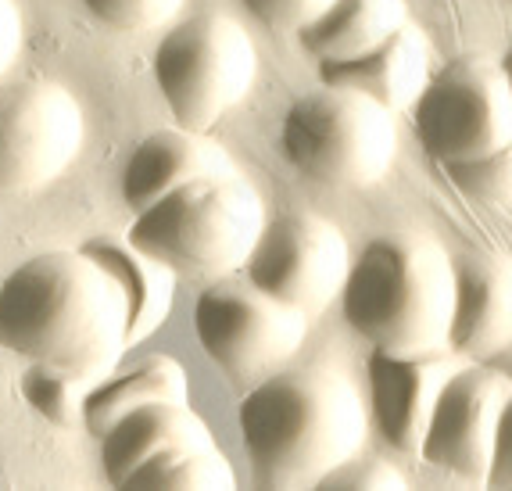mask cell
<instances>
[{
    "mask_svg": "<svg viewBox=\"0 0 512 491\" xmlns=\"http://www.w3.org/2000/svg\"><path fill=\"white\" fill-rule=\"evenodd\" d=\"M129 345V298L104 262L43 251L0 284V348L29 362L97 380L115 373Z\"/></svg>",
    "mask_w": 512,
    "mask_h": 491,
    "instance_id": "6da1fadb",
    "label": "cell"
},
{
    "mask_svg": "<svg viewBox=\"0 0 512 491\" xmlns=\"http://www.w3.org/2000/svg\"><path fill=\"white\" fill-rule=\"evenodd\" d=\"M237 423L262 488H316L366 441L359 391L330 366L269 373L244 395Z\"/></svg>",
    "mask_w": 512,
    "mask_h": 491,
    "instance_id": "7a4b0ae2",
    "label": "cell"
},
{
    "mask_svg": "<svg viewBox=\"0 0 512 491\" xmlns=\"http://www.w3.org/2000/svg\"><path fill=\"white\" fill-rule=\"evenodd\" d=\"M341 305L351 330L380 352H437L452 334L455 266L423 233H380L351 262Z\"/></svg>",
    "mask_w": 512,
    "mask_h": 491,
    "instance_id": "3957f363",
    "label": "cell"
},
{
    "mask_svg": "<svg viewBox=\"0 0 512 491\" xmlns=\"http://www.w3.org/2000/svg\"><path fill=\"white\" fill-rule=\"evenodd\" d=\"M265 230L258 194L240 176L194 180L137 212L129 244L176 273L226 276L248 266Z\"/></svg>",
    "mask_w": 512,
    "mask_h": 491,
    "instance_id": "277c9868",
    "label": "cell"
},
{
    "mask_svg": "<svg viewBox=\"0 0 512 491\" xmlns=\"http://www.w3.org/2000/svg\"><path fill=\"white\" fill-rule=\"evenodd\" d=\"M280 147L305 180L323 187H366L394 162V112L355 90H312L283 115Z\"/></svg>",
    "mask_w": 512,
    "mask_h": 491,
    "instance_id": "5b68a950",
    "label": "cell"
},
{
    "mask_svg": "<svg viewBox=\"0 0 512 491\" xmlns=\"http://www.w3.org/2000/svg\"><path fill=\"white\" fill-rule=\"evenodd\" d=\"M255 44L226 15H197L162 36L154 79L183 130L205 133L255 87Z\"/></svg>",
    "mask_w": 512,
    "mask_h": 491,
    "instance_id": "8992f818",
    "label": "cell"
},
{
    "mask_svg": "<svg viewBox=\"0 0 512 491\" xmlns=\"http://www.w3.org/2000/svg\"><path fill=\"white\" fill-rule=\"evenodd\" d=\"M194 330L205 355L233 384H258L305 345L308 316L251 280L219 276L197 298Z\"/></svg>",
    "mask_w": 512,
    "mask_h": 491,
    "instance_id": "52a82bcc",
    "label": "cell"
},
{
    "mask_svg": "<svg viewBox=\"0 0 512 491\" xmlns=\"http://www.w3.org/2000/svg\"><path fill=\"white\" fill-rule=\"evenodd\" d=\"M412 126L441 165L470 162L512 140V90L502 61L459 58L444 65L412 104Z\"/></svg>",
    "mask_w": 512,
    "mask_h": 491,
    "instance_id": "ba28073f",
    "label": "cell"
},
{
    "mask_svg": "<svg viewBox=\"0 0 512 491\" xmlns=\"http://www.w3.org/2000/svg\"><path fill=\"white\" fill-rule=\"evenodd\" d=\"M83 147L76 97L47 79L0 87V190H33L72 165Z\"/></svg>",
    "mask_w": 512,
    "mask_h": 491,
    "instance_id": "9c48e42d",
    "label": "cell"
},
{
    "mask_svg": "<svg viewBox=\"0 0 512 491\" xmlns=\"http://www.w3.org/2000/svg\"><path fill=\"white\" fill-rule=\"evenodd\" d=\"M351 255L344 233L308 212L265 223L248 259V280L276 302L316 316L344 291Z\"/></svg>",
    "mask_w": 512,
    "mask_h": 491,
    "instance_id": "30bf717a",
    "label": "cell"
},
{
    "mask_svg": "<svg viewBox=\"0 0 512 491\" xmlns=\"http://www.w3.org/2000/svg\"><path fill=\"white\" fill-rule=\"evenodd\" d=\"M509 395V380L498 377L491 366H459L437 398L419 456L459 481L487 484L498 420Z\"/></svg>",
    "mask_w": 512,
    "mask_h": 491,
    "instance_id": "8fae6325",
    "label": "cell"
},
{
    "mask_svg": "<svg viewBox=\"0 0 512 491\" xmlns=\"http://www.w3.org/2000/svg\"><path fill=\"white\" fill-rule=\"evenodd\" d=\"M366 370L376 431L394 452H419L437 398L459 370L455 352L437 348L423 355H391L373 348Z\"/></svg>",
    "mask_w": 512,
    "mask_h": 491,
    "instance_id": "7c38bea8",
    "label": "cell"
},
{
    "mask_svg": "<svg viewBox=\"0 0 512 491\" xmlns=\"http://www.w3.org/2000/svg\"><path fill=\"white\" fill-rule=\"evenodd\" d=\"M455 312L448 345L466 359H487L512 341V259L470 251L452 259Z\"/></svg>",
    "mask_w": 512,
    "mask_h": 491,
    "instance_id": "4fadbf2b",
    "label": "cell"
},
{
    "mask_svg": "<svg viewBox=\"0 0 512 491\" xmlns=\"http://www.w3.org/2000/svg\"><path fill=\"white\" fill-rule=\"evenodd\" d=\"M222 176H237V165L222 144L194 130H158L133 147L122 173V198L133 212H144L187 183Z\"/></svg>",
    "mask_w": 512,
    "mask_h": 491,
    "instance_id": "5bb4252c",
    "label": "cell"
},
{
    "mask_svg": "<svg viewBox=\"0 0 512 491\" xmlns=\"http://www.w3.org/2000/svg\"><path fill=\"white\" fill-rule=\"evenodd\" d=\"M323 87L355 90L369 101L384 104L387 112H405L419 101L430 83V51L423 33L402 26L394 36L359 58L319 61Z\"/></svg>",
    "mask_w": 512,
    "mask_h": 491,
    "instance_id": "9a60e30c",
    "label": "cell"
},
{
    "mask_svg": "<svg viewBox=\"0 0 512 491\" xmlns=\"http://www.w3.org/2000/svg\"><path fill=\"white\" fill-rule=\"evenodd\" d=\"M169 445H215L208 423L187 402H151L122 416L101 438V470L111 488H122L126 477L144 459Z\"/></svg>",
    "mask_w": 512,
    "mask_h": 491,
    "instance_id": "2e32d148",
    "label": "cell"
},
{
    "mask_svg": "<svg viewBox=\"0 0 512 491\" xmlns=\"http://www.w3.org/2000/svg\"><path fill=\"white\" fill-rule=\"evenodd\" d=\"M409 26L405 0H333L298 33L301 47L319 61L359 58Z\"/></svg>",
    "mask_w": 512,
    "mask_h": 491,
    "instance_id": "e0dca14e",
    "label": "cell"
},
{
    "mask_svg": "<svg viewBox=\"0 0 512 491\" xmlns=\"http://www.w3.org/2000/svg\"><path fill=\"white\" fill-rule=\"evenodd\" d=\"M187 398H190L187 370H183L172 355H151V359L137 362L133 370L104 377L101 384L86 395L83 427L94 434V438H104L122 416L140 409V405L187 402Z\"/></svg>",
    "mask_w": 512,
    "mask_h": 491,
    "instance_id": "ac0fdd59",
    "label": "cell"
},
{
    "mask_svg": "<svg viewBox=\"0 0 512 491\" xmlns=\"http://www.w3.org/2000/svg\"><path fill=\"white\" fill-rule=\"evenodd\" d=\"M86 255H94L97 262L115 273L129 298V345H137L140 337H147L151 330H158L165 323L172 309V269L165 262L151 259L147 251H140L129 241H90L83 244Z\"/></svg>",
    "mask_w": 512,
    "mask_h": 491,
    "instance_id": "d6986e66",
    "label": "cell"
},
{
    "mask_svg": "<svg viewBox=\"0 0 512 491\" xmlns=\"http://www.w3.org/2000/svg\"><path fill=\"white\" fill-rule=\"evenodd\" d=\"M122 488H169V491H230L237 488L230 459L215 445H169L126 477Z\"/></svg>",
    "mask_w": 512,
    "mask_h": 491,
    "instance_id": "ffe728a7",
    "label": "cell"
},
{
    "mask_svg": "<svg viewBox=\"0 0 512 491\" xmlns=\"http://www.w3.org/2000/svg\"><path fill=\"white\" fill-rule=\"evenodd\" d=\"M94 388L97 380L58 370V366H47V362H33L18 377V391L29 402V409L40 413L47 423H54V427H76V423H83L86 395Z\"/></svg>",
    "mask_w": 512,
    "mask_h": 491,
    "instance_id": "44dd1931",
    "label": "cell"
},
{
    "mask_svg": "<svg viewBox=\"0 0 512 491\" xmlns=\"http://www.w3.org/2000/svg\"><path fill=\"white\" fill-rule=\"evenodd\" d=\"M444 173L466 198L487 201V205H512V140L470 162L444 165Z\"/></svg>",
    "mask_w": 512,
    "mask_h": 491,
    "instance_id": "7402d4cb",
    "label": "cell"
},
{
    "mask_svg": "<svg viewBox=\"0 0 512 491\" xmlns=\"http://www.w3.org/2000/svg\"><path fill=\"white\" fill-rule=\"evenodd\" d=\"M83 4L97 22H104L108 29H122V33H144V29L162 26L183 8V0H83Z\"/></svg>",
    "mask_w": 512,
    "mask_h": 491,
    "instance_id": "603a6c76",
    "label": "cell"
},
{
    "mask_svg": "<svg viewBox=\"0 0 512 491\" xmlns=\"http://www.w3.org/2000/svg\"><path fill=\"white\" fill-rule=\"evenodd\" d=\"M316 488H405V477L380 456H351L348 463L333 466Z\"/></svg>",
    "mask_w": 512,
    "mask_h": 491,
    "instance_id": "cb8c5ba5",
    "label": "cell"
},
{
    "mask_svg": "<svg viewBox=\"0 0 512 491\" xmlns=\"http://www.w3.org/2000/svg\"><path fill=\"white\" fill-rule=\"evenodd\" d=\"M244 4L269 33H301L333 0H244Z\"/></svg>",
    "mask_w": 512,
    "mask_h": 491,
    "instance_id": "d4e9b609",
    "label": "cell"
},
{
    "mask_svg": "<svg viewBox=\"0 0 512 491\" xmlns=\"http://www.w3.org/2000/svg\"><path fill=\"white\" fill-rule=\"evenodd\" d=\"M487 484H491V488H512V395L505 398L502 420H498L495 459H491Z\"/></svg>",
    "mask_w": 512,
    "mask_h": 491,
    "instance_id": "484cf974",
    "label": "cell"
},
{
    "mask_svg": "<svg viewBox=\"0 0 512 491\" xmlns=\"http://www.w3.org/2000/svg\"><path fill=\"white\" fill-rule=\"evenodd\" d=\"M22 47V18H18L15 0H0V76L11 69Z\"/></svg>",
    "mask_w": 512,
    "mask_h": 491,
    "instance_id": "4316f807",
    "label": "cell"
},
{
    "mask_svg": "<svg viewBox=\"0 0 512 491\" xmlns=\"http://www.w3.org/2000/svg\"><path fill=\"white\" fill-rule=\"evenodd\" d=\"M484 366H491V370H495L498 377L509 380V388H512V341H509V345H505V348H498L495 355H487Z\"/></svg>",
    "mask_w": 512,
    "mask_h": 491,
    "instance_id": "83f0119b",
    "label": "cell"
},
{
    "mask_svg": "<svg viewBox=\"0 0 512 491\" xmlns=\"http://www.w3.org/2000/svg\"><path fill=\"white\" fill-rule=\"evenodd\" d=\"M502 72H505V79H509V90H512V51L502 58Z\"/></svg>",
    "mask_w": 512,
    "mask_h": 491,
    "instance_id": "f1b7e54d",
    "label": "cell"
},
{
    "mask_svg": "<svg viewBox=\"0 0 512 491\" xmlns=\"http://www.w3.org/2000/svg\"><path fill=\"white\" fill-rule=\"evenodd\" d=\"M505 4H512V0H505Z\"/></svg>",
    "mask_w": 512,
    "mask_h": 491,
    "instance_id": "f546056e",
    "label": "cell"
}]
</instances>
